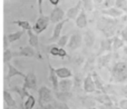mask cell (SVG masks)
<instances>
[{"instance_id": "6da1fadb", "label": "cell", "mask_w": 127, "mask_h": 109, "mask_svg": "<svg viewBox=\"0 0 127 109\" xmlns=\"http://www.w3.org/2000/svg\"><path fill=\"white\" fill-rule=\"evenodd\" d=\"M126 22V16H123L121 18H110L107 16L100 15L99 17H97L96 26L106 38H113L114 36H119Z\"/></svg>"}, {"instance_id": "7a4b0ae2", "label": "cell", "mask_w": 127, "mask_h": 109, "mask_svg": "<svg viewBox=\"0 0 127 109\" xmlns=\"http://www.w3.org/2000/svg\"><path fill=\"white\" fill-rule=\"evenodd\" d=\"M109 70V79L108 82L119 85L127 81V59H118L115 60Z\"/></svg>"}, {"instance_id": "3957f363", "label": "cell", "mask_w": 127, "mask_h": 109, "mask_svg": "<svg viewBox=\"0 0 127 109\" xmlns=\"http://www.w3.org/2000/svg\"><path fill=\"white\" fill-rule=\"evenodd\" d=\"M50 24V18L46 15H39V18L37 19L36 24L32 27V31L36 35H39L44 30H46L47 27Z\"/></svg>"}, {"instance_id": "277c9868", "label": "cell", "mask_w": 127, "mask_h": 109, "mask_svg": "<svg viewBox=\"0 0 127 109\" xmlns=\"http://www.w3.org/2000/svg\"><path fill=\"white\" fill-rule=\"evenodd\" d=\"M81 44H83V33L79 30H77L70 35L67 47L69 48V50L74 51V50H77V49L80 48Z\"/></svg>"}, {"instance_id": "5b68a950", "label": "cell", "mask_w": 127, "mask_h": 109, "mask_svg": "<svg viewBox=\"0 0 127 109\" xmlns=\"http://www.w3.org/2000/svg\"><path fill=\"white\" fill-rule=\"evenodd\" d=\"M94 98H95V100H96V103L101 104V105H105L106 107H108V109L112 107L114 104H116L115 103L114 96H110V95L105 94V92H101V91H99L97 95H95Z\"/></svg>"}, {"instance_id": "8992f818", "label": "cell", "mask_w": 127, "mask_h": 109, "mask_svg": "<svg viewBox=\"0 0 127 109\" xmlns=\"http://www.w3.org/2000/svg\"><path fill=\"white\" fill-rule=\"evenodd\" d=\"M38 95H39V105L40 106L49 104L53 100V92H51V89H49L46 86H42V87L39 88Z\"/></svg>"}, {"instance_id": "52a82bcc", "label": "cell", "mask_w": 127, "mask_h": 109, "mask_svg": "<svg viewBox=\"0 0 127 109\" xmlns=\"http://www.w3.org/2000/svg\"><path fill=\"white\" fill-rule=\"evenodd\" d=\"M113 51V38H103L99 44V49L96 56H101L105 53H112Z\"/></svg>"}, {"instance_id": "ba28073f", "label": "cell", "mask_w": 127, "mask_h": 109, "mask_svg": "<svg viewBox=\"0 0 127 109\" xmlns=\"http://www.w3.org/2000/svg\"><path fill=\"white\" fill-rule=\"evenodd\" d=\"M83 89L86 94H95L97 91L96 89V86H95L94 82V79H93L92 76V72L90 74H87L86 77L84 78V85H83Z\"/></svg>"}, {"instance_id": "9c48e42d", "label": "cell", "mask_w": 127, "mask_h": 109, "mask_svg": "<svg viewBox=\"0 0 127 109\" xmlns=\"http://www.w3.org/2000/svg\"><path fill=\"white\" fill-rule=\"evenodd\" d=\"M12 54L15 57H38V58H39L36 49L31 46H24L18 51L12 53Z\"/></svg>"}, {"instance_id": "30bf717a", "label": "cell", "mask_w": 127, "mask_h": 109, "mask_svg": "<svg viewBox=\"0 0 127 109\" xmlns=\"http://www.w3.org/2000/svg\"><path fill=\"white\" fill-rule=\"evenodd\" d=\"M22 86L27 90H36V88H37V77L32 71L28 72L25 76V82Z\"/></svg>"}, {"instance_id": "8fae6325", "label": "cell", "mask_w": 127, "mask_h": 109, "mask_svg": "<svg viewBox=\"0 0 127 109\" xmlns=\"http://www.w3.org/2000/svg\"><path fill=\"white\" fill-rule=\"evenodd\" d=\"M81 9H83V0H78L76 4L71 8H69L66 12V17L67 19H72V20H76V18L78 17V15L80 13Z\"/></svg>"}, {"instance_id": "7c38bea8", "label": "cell", "mask_w": 127, "mask_h": 109, "mask_svg": "<svg viewBox=\"0 0 127 109\" xmlns=\"http://www.w3.org/2000/svg\"><path fill=\"white\" fill-rule=\"evenodd\" d=\"M113 58V53H107L106 54H101V56H98L96 59V63L98 68H109L110 61H112Z\"/></svg>"}, {"instance_id": "4fadbf2b", "label": "cell", "mask_w": 127, "mask_h": 109, "mask_svg": "<svg viewBox=\"0 0 127 109\" xmlns=\"http://www.w3.org/2000/svg\"><path fill=\"white\" fill-rule=\"evenodd\" d=\"M99 13L110 18H121L124 16V11L117 9L116 7H112V8H107V9H99Z\"/></svg>"}, {"instance_id": "5bb4252c", "label": "cell", "mask_w": 127, "mask_h": 109, "mask_svg": "<svg viewBox=\"0 0 127 109\" xmlns=\"http://www.w3.org/2000/svg\"><path fill=\"white\" fill-rule=\"evenodd\" d=\"M27 33H28V37H29V45H30L31 47H33V48L36 49V51H37L38 56H39V59H41V54H40V48H39V38H38V35H36L35 32L32 31V29H30V30L27 31Z\"/></svg>"}, {"instance_id": "9a60e30c", "label": "cell", "mask_w": 127, "mask_h": 109, "mask_svg": "<svg viewBox=\"0 0 127 109\" xmlns=\"http://www.w3.org/2000/svg\"><path fill=\"white\" fill-rule=\"evenodd\" d=\"M66 13L64 12V10L62 8H59V7H55V8L53 9V11H51L50 16H49V18H50V22H53V24H58V22L63 21L64 18H65Z\"/></svg>"}, {"instance_id": "2e32d148", "label": "cell", "mask_w": 127, "mask_h": 109, "mask_svg": "<svg viewBox=\"0 0 127 109\" xmlns=\"http://www.w3.org/2000/svg\"><path fill=\"white\" fill-rule=\"evenodd\" d=\"M69 19H64L63 21L58 22V24H56L55 28H54V31H53V37L49 39V41L50 42H54V41H57L58 39L60 38V36H62V30L64 28V26H65V24L68 21Z\"/></svg>"}, {"instance_id": "e0dca14e", "label": "cell", "mask_w": 127, "mask_h": 109, "mask_svg": "<svg viewBox=\"0 0 127 109\" xmlns=\"http://www.w3.org/2000/svg\"><path fill=\"white\" fill-rule=\"evenodd\" d=\"M48 68H49V81H50L51 86H53V90L54 91H57L58 90V77L57 75H56V71H55V68L51 66L50 62H48Z\"/></svg>"}, {"instance_id": "ac0fdd59", "label": "cell", "mask_w": 127, "mask_h": 109, "mask_svg": "<svg viewBox=\"0 0 127 109\" xmlns=\"http://www.w3.org/2000/svg\"><path fill=\"white\" fill-rule=\"evenodd\" d=\"M7 65H8V72H7V75H6V80L7 81H9L11 78H12V77H15V76L24 77V78H25V76H26V75H25L24 72H21L20 70H18L17 68L12 65V63L8 62Z\"/></svg>"}, {"instance_id": "d6986e66", "label": "cell", "mask_w": 127, "mask_h": 109, "mask_svg": "<svg viewBox=\"0 0 127 109\" xmlns=\"http://www.w3.org/2000/svg\"><path fill=\"white\" fill-rule=\"evenodd\" d=\"M72 87H74V80L70 78L62 79L58 82V90L59 91H71Z\"/></svg>"}, {"instance_id": "ffe728a7", "label": "cell", "mask_w": 127, "mask_h": 109, "mask_svg": "<svg viewBox=\"0 0 127 109\" xmlns=\"http://www.w3.org/2000/svg\"><path fill=\"white\" fill-rule=\"evenodd\" d=\"M76 26L78 27L79 29H84L87 27L88 25V19H87V13H86V11L84 10V9H81L80 13L78 15V17L76 18Z\"/></svg>"}, {"instance_id": "44dd1931", "label": "cell", "mask_w": 127, "mask_h": 109, "mask_svg": "<svg viewBox=\"0 0 127 109\" xmlns=\"http://www.w3.org/2000/svg\"><path fill=\"white\" fill-rule=\"evenodd\" d=\"M96 59H97V56L96 54H93L90 56L87 60L85 61L84 63V72L85 74H90V72L94 71V67H95V63H96Z\"/></svg>"}, {"instance_id": "7402d4cb", "label": "cell", "mask_w": 127, "mask_h": 109, "mask_svg": "<svg viewBox=\"0 0 127 109\" xmlns=\"http://www.w3.org/2000/svg\"><path fill=\"white\" fill-rule=\"evenodd\" d=\"M92 76H93V79H94V82H95V86H96V89L98 90V91H104V88H105V81L103 80V78H101L100 76H99V74L97 71H93L92 72Z\"/></svg>"}, {"instance_id": "603a6c76", "label": "cell", "mask_w": 127, "mask_h": 109, "mask_svg": "<svg viewBox=\"0 0 127 109\" xmlns=\"http://www.w3.org/2000/svg\"><path fill=\"white\" fill-rule=\"evenodd\" d=\"M83 40H84V44L87 48H92L95 44V35L93 31L90 30H86L85 33L83 35Z\"/></svg>"}, {"instance_id": "cb8c5ba5", "label": "cell", "mask_w": 127, "mask_h": 109, "mask_svg": "<svg viewBox=\"0 0 127 109\" xmlns=\"http://www.w3.org/2000/svg\"><path fill=\"white\" fill-rule=\"evenodd\" d=\"M49 54L50 56H55V57H60V58H66L68 56L67 54V51L65 50L62 47H58L57 45H53L49 49Z\"/></svg>"}, {"instance_id": "d4e9b609", "label": "cell", "mask_w": 127, "mask_h": 109, "mask_svg": "<svg viewBox=\"0 0 127 109\" xmlns=\"http://www.w3.org/2000/svg\"><path fill=\"white\" fill-rule=\"evenodd\" d=\"M56 75L58 78L60 79H66V78H70L72 77V71L67 67H59V68H55Z\"/></svg>"}, {"instance_id": "484cf974", "label": "cell", "mask_w": 127, "mask_h": 109, "mask_svg": "<svg viewBox=\"0 0 127 109\" xmlns=\"http://www.w3.org/2000/svg\"><path fill=\"white\" fill-rule=\"evenodd\" d=\"M80 103L84 107L88 108V109H90V108L96 106V100H95V98L93 96H89V94H88L87 96L80 97Z\"/></svg>"}, {"instance_id": "4316f807", "label": "cell", "mask_w": 127, "mask_h": 109, "mask_svg": "<svg viewBox=\"0 0 127 109\" xmlns=\"http://www.w3.org/2000/svg\"><path fill=\"white\" fill-rule=\"evenodd\" d=\"M3 101L6 104V106H8V108H15L17 106V103L13 99V97L11 96L10 91L7 89L3 90Z\"/></svg>"}, {"instance_id": "83f0119b", "label": "cell", "mask_w": 127, "mask_h": 109, "mask_svg": "<svg viewBox=\"0 0 127 109\" xmlns=\"http://www.w3.org/2000/svg\"><path fill=\"white\" fill-rule=\"evenodd\" d=\"M55 95H56V98L60 101V103H66L67 100L72 98V92L71 91H55Z\"/></svg>"}, {"instance_id": "f1b7e54d", "label": "cell", "mask_w": 127, "mask_h": 109, "mask_svg": "<svg viewBox=\"0 0 127 109\" xmlns=\"http://www.w3.org/2000/svg\"><path fill=\"white\" fill-rule=\"evenodd\" d=\"M11 24L19 26L20 28H21L22 30H25V31H28V30H30V29H32V27H31V25H30V22H29L28 20H26V19L13 20V21H11Z\"/></svg>"}, {"instance_id": "f546056e", "label": "cell", "mask_w": 127, "mask_h": 109, "mask_svg": "<svg viewBox=\"0 0 127 109\" xmlns=\"http://www.w3.org/2000/svg\"><path fill=\"white\" fill-rule=\"evenodd\" d=\"M124 45H125V41L122 39L119 36H114L113 37V51H118L121 48H123Z\"/></svg>"}, {"instance_id": "4dcf8cb0", "label": "cell", "mask_w": 127, "mask_h": 109, "mask_svg": "<svg viewBox=\"0 0 127 109\" xmlns=\"http://www.w3.org/2000/svg\"><path fill=\"white\" fill-rule=\"evenodd\" d=\"M11 90L15 92H17L18 95L20 96V99H21V101L25 100V98H27V97L29 96V92L28 90L26 89V88L24 87V86H21V87H18V86H15V87L11 88Z\"/></svg>"}, {"instance_id": "1f68e13d", "label": "cell", "mask_w": 127, "mask_h": 109, "mask_svg": "<svg viewBox=\"0 0 127 109\" xmlns=\"http://www.w3.org/2000/svg\"><path fill=\"white\" fill-rule=\"evenodd\" d=\"M83 85H84V78L81 77V75L80 74L75 75L74 76V87H72V89H74L75 91H79V90H81V88H83Z\"/></svg>"}, {"instance_id": "d6a6232c", "label": "cell", "mask_w": 127, "mask_h": 109, "mask_svg": "<svg viewBox=\"0 0 127 109\" xmlns=\"http://www.w3.org/2000/svg\"><path fill=\"white\" fill-rule=\"evenodd\" d=\"M24 33H25V30H20V31H16V32L8 33V35H6V37H7V40H8L9 44H11V42H15V41H17V40H19L20 38L22 37Z\"/></svg>"}, {"instance_id": "836d02e7", "label": "cell", "mask_w": 127, "mask_h": 109, "mask_svg": "<svg viewBox=\"0 0 127 109\" xmlns=\"http://www.w3.org/2000/svg\"><path fill=\"white\" fill-rule=\"evenodd\" d=\"M71 61L75 67L78 68V67H81L85 63V58H84V56L81 54H76L71 57Z\"/></svg>"}, {"instance_id": "e575fe53", "label": "cell", "mask_w": 127, "mask_h": 109, "mask_svg": "<svg viewBox=\"0 0 127 109\" xmlns=\"http://www.w3.org/2000/svg\"><path fill=\"white\" fill-rule=\"evenodd\" d=\"M35 104H36V99L32 95L29 94V96L26 98V101L22 104V109H32L35 107Z\"/></svg>"}, {"instance_id": "d590c367", "label": "cell", "mask_w": 127, "mask_h": 109, "mask_svg": "<svg viewBox=\"0 0 127 109\" xmlns=\"http://www.w3.org/2000/svg\"><path fill=\"white\" fill-rule=\"evenodd\" d=\"M69 38H70L69 33H67V35H65V36H60V38L57 40V46L58 47H62V48H65V47L68 45Z\"/></svg>"}, {"instance_id": "8d00e7d4", "label": "cell", "mask_w": 127, "mask_h": 109, "mask_svg": "<svg viewBox=\"0 0 127 109\" xmlns=\"http://www.w3.org/2000/svg\"><path fill=\"white\" fill-rule=\"evenodd\" d=\"M83 9L86 12H92L94 10V1L93 0H83Z\"/></svg>"}, {"instance_id": "74e56055", "label": "cell", "mask_w": 127, "mask_h": 109, "mask_svg": "<svg viewBox=\"0 0 127 109\" xmlns=\"http://www.w3.org/2000/svg\"><path fill=\"white\" fill-rule=\"evenodd\" d=\"M115 7L119 10H123L124 12L127 10V1L126 0H116L115 2Z\"/></svg>"}, {"instance_id": "f35d334b", "label": "cell", "mask_w": 127, "mask_h": 109, "mask_svg": "<svg viewBox=\"0 0 127 109\" xmlns=\"http://www.w3.org/2000/svg\"><path fill=\"white\" fill-rule=\"evenodd\" d=\"M115 2H116V0H104V2L99 7H100V9L112 8V7H115Z\"/></svg>"}, {"instance_id": "ab89813d", "label": "cell", "mask_w": 127, "mask_h": 109, "mask_svg": "<svg viewBox=\"0 0 127 109\" xmlns=\"http://www.w3.org/2000/svg\"><path fill=\"white\" fill-rule=\"evenodd\" d=\"M12 57H13V54L10 51V49H7V50H4V53H3V61H4V62L8 63Z\"/></svg>"}, {"instance_id": "60d3db41", "label": "cell", "mask_w": 127, "mask_h": 109, "mask_svg": "<svg viewBox=\"0 0 127 109\" xmlns=\"http://www.w3.org/2000/svg\"><path fill=\"white\" fill-rule=\"evenodd\" d=\"M119 37L122 38V39L124 40V41L127 44V24L124 26V28L122 29V31H121V33H119Z\"/></svg>"}, {"instance_id": "b9f144b4", "label": "cell", "mask_w": 127, "mask_h": 109, "mask_svg": "<svg viewBox=\"0 0 127 109\" xmlns=\"http://www.w3.org/2000/svg\"><path fill=\"white\" fill-rule=\"evenodd\" d=\"M119 95L127 99V85H123L119 88Z\"/></svg>"}, {"instance_id": "7bdbcfd3", "label": "cell", "mask_w": 127, "mask_h": 109, "mask_svg": "<svg viewBox=\"0 0 127 109\" xmlns=\"http://www.w3.org/2000/svg\"><path fill=\"white\" fill-rule=\"evenodd\" d=\"M56 107H57V106H56L55 104L49 103V104H46V105H44V106H40V109H57Z\"/></svg>"}, {"instance_id": "ee69618b", "label": "cell", "mask_w": 127, "mask_h": 109, "mask_svg": "<svg viewBox=\"0 0 127 109\" xmlns=\"http://www.w3.org/2000/svg\"><path fill=\"white\" fill-rule=\"evenodd\" d=\"M118 105H119V107H121L122 109H127V99H122L121 101L118 103Z\"/></svg>"}, {"instance_id": "f6af8a7d", "label": "cell", "mask_w": 127, "mask_h": 109, "mask_svg": "<svg viewBox=\"0 0 127 109\" xmlns=\"http://www.w3.org/2000/svg\"><path fill=\"white\" fill-rule=\"evenodd\" d=\"M57 106V109H69V107H68V105L66 103H59Z\"/></svg>"}, {"instance_id": "bcb514c9", "label": "cell", "mask_w": 127, "mask_h": 109, "mask_svg": "<svg viewBox=\"0 0 127 109\" xmlns=\"http://www.w3.org/2000/svg\"><path fill=\"white\" fill-rule=\"evenodd\" d=\"M38 1V10H39V15H44L42 13V2L44 0H37Z\"/></svg>"}, {"instance_id": "7dc6e473", "label": "cell", "mask_w": 127, "mask_h": 109, "mask_svg": "<svg viewBox=\"0 0 127 109\" xmlns=\"http://www.w3.org/2000/svg\"><path fill=\"white\" fill-rule=\"evenodd\" d=\"M49 2H50L54 7H58V3L60 2V0H49Z\"/></svg>"}, {"instance_id": "c3c4849f", "label": "cell", "mask_w": 127, "mask_h": 109, "mask_svg": "<svg viewBox=\"0 0 127 109\" xmlns=\"http://www.w3.org/2000/svg\"><path fill=\"white\" fill-rule=\"evenodd\" d=\"M109 109H122L121 107H119V105L118 104H114V105L112 106V107H110Z\"/></svg>"}, {"instance_id": "681fc988", "label": "cell", "mask_w": 127, "mask_h": 109, "mask_svg": "<svg viewBox=\"0 0 127 109\" xmlns=\"http://www.w3.org/2000/svg\"><path fill=\"white\" fill-rule=\"evenodd\" d=\"M97 108L98 109H108V107H106L105 105H101V104H99V105L97 106Z\"/></svg>"}, {"instance_id": "f907efd6", "label": "cell", "mask_w": 127, "mask_h": 109, "mask_svg": "<svg viewBox=\"0 0 127 109\" xmlns=\"http://www.w3.org/2000/svg\"><path fill=\"white\" fill-rule=\"evenodd\" d=\"M123 51H124V54H126V56H127V46H126V47H124Z\"/></svg>"}, {"instance_id": "816d5d0a", "label": "cell", "mask_w": 127, "mask_h": 109, "mask_svg": "<svg viewBox=\"0 0 127 109\" xmlns=\"http://www.w3.org/2000/svg\"><path fill=\"white\" fill-rule=\"evenodd\" d=\"M124 13H125V16H126V18H127V10L125 11V12H124Z\"/></svg>"}, {"instance_id": "f5cc1de1", "label": "cell", "mask_w": 127, "mask_h": 109, "mask_svg": "<svg viewBox=\"0 0 127 109\" xmlns=\"http://www.w3.org/2000/svg\"><path fill=\"white\" fill-rule=\"evenodd\" d=\"M90 109H98L97 107H93V108H90Z\"/></svg>"}, {"instance_id": "db71d44e", "label": "cell", "mask_w": 127, "mask_h": 109, "mask_svg": "<svg viewBox=\"0 0 127 109\" xmlns=\"http://www.w3.org/2000/svg\"><path fill=\"white\" fill-rule=\"evenodd\" d=\"M8 1H12V0H8Z\"/></svg>"}, {"instance_id": "11a10c76", "label": "cell", "mask_w": 127, "mask_h": 109, "mask_svg": "<svg viewBox=\"0 0 127 109\" xmlns=\"http://www.w3.org/2000/svg\"><path fill=\"white\" fill-rule=\"evenodd\" d=\"M71 109H77V108H71Z\"/></svg>"}]
</instances>
